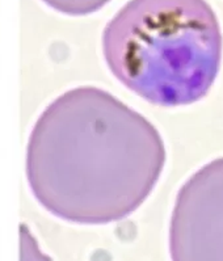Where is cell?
Listing matches in <instances>:
<instances>
[{
  "mask_svg": "<svg viewBox=\"0 0 223 261\" xmlns=\"http://www.w3.org/2000/svg\"><path fill=\"white\" fill-rule=\"evenodd\" d=\"M172 261H223V158L180 188L169 226Z\"/></svg>",
  "mask_w": 223,
  "mask_h": 261,
  "instance_id": "3",
  "label": "cell"
},
{
  "mask_svg": "<svg viewBox=\"0 0 223 261\" xmlns=\"http://www.w3.org/2000/svg\"><path fill=\"white\" fill-rule=\"evenodd\" d=\"M20 261H52L38 247L27 224H20Z\"/></svg>",
  "mask_w": 223,
  "mask_h": 261,
  "instance_id": "5",
  "label": "cell"
},
{
  "mask_svg": "<svg viewBox=\"0 0 223 261\" xmlns=\"http://www.w3.org/2000/svg\"><path fill=\"white\" fill-rule=\"evenodd\" d=\"M165 163L146 117L96 87L70 89L46 108L27 148L37 201L64 221L107 224L146 201Z\"/></svg>",
  "mask_w": 223,
  "mask_h": 261,
  "instance_id": "1",
  "label": "cell"
},
{
  "mask_svg": "<svg viewBox=\"0 0 223 261\" xmlns=\"http://www.w3.org/2000/svg\"><path fill=\"white\" fill-rule=\"evenodd\" d=\"M50 8L68 16H86L97 12L110 0H42Z\"/></svg>",
  "mask_w": 223,
  "mask_h": 261,
  "instance_id": "4",
  "label": "cell"
},
{
  "mask_svg": "<svg viewBox=\"0 0 223 261\" xmlns=\"http://www.w3.org/2000/svg\"><path fill=\"white\" fill-rule=\"evenodd\" d=\"M222 50L219 21L206 0H130L103 33L112 74L159 107L205 97L219 72Z\"/></svg>",
  "mask_w": 223,
  "mask_h": 261,
  "instance_id": "2",
  "label": "cell"
}]
</instances>
